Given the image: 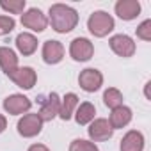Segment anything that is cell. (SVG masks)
<instances>
[{"mask_svg":"<svg viewBox=\"0 0 151 151\" xmlns=\"http://www.w3.org/2000/svg\"><path fill=\"white\" fill-rule=\"evenodd\" d=\"M50 23L52 29L59 34H66L71 32L78 23V13L73 7L66 6V4H53L50 7Z\"/></svg>","mask_w":151,"mask_h":151,"instance_id":"6da1fadb","label":"cell"},{"mask_svg":"<svg viewBox=\"0 0 151 151\" xmlns=\"http://www.w3.org/2000/svg\"><path fill=\"white\" fill-rule=\"evenodd\" d=\"M87 29L96 37H105L114 30V18L105 11H94L87 20Z\"/></svg>","mask_w":151,"mask_h":151,"instance_id":"7a4b0ae2","label":"cell"},{"mask_svg":"<svg viewBox=\"0 0 151 151\" xmlns=\"http://www.w3.org/2000/svg\"><path fill=\"white\" fill-rule=\"evenodd\" d=\"M18 133L25 139H30V137H36L41 133L43 130V121L37 114H25L20 121H18Z\"/></svg>","mask_w":151,"mask_h":151,"instance_id":"3957f363","label":"cell"},{"mask_svg":"<svg viewBox=\"0 0 151 151\" xmlns=\"http://www.w3.org/2000/svg\"><path fill=\"white\" fill-rule=\"evenodd\" d=\"M78 86L86 93H94L103 86V75L94 68H87L78 75Z\"/></svg>","mask_w":151,"mask_h":151,"instance_id":"277c9868","label":"cell"},{"mask_svg":"<svg viewBox=\"0 0 151 151\" xmlns=\"http://www.w3.org/2000/svg\"><path fill=\"white\" fill-rule=\"evenodd\" d=\"M93 53H94V46H93V43L87 37H77V39H73L71 45H69V55L75 60H78V62L89 60L93 57Z\"/></svg>","mask_w":151,"mask_h":151,"instance_id":"5b68a950","label":"cell"},{"mask_svg":"<svg viewBox=\"0 0 151 151\" xmlns=\"http://www.w3.org/2000/svg\"><path fill=\"white\" fill-rule=\"evenodd\" d=\"M22 25L34 30V32H43L48 25V18L43 14V11L32 7V9H29L22 14Z\"/></svg>","mask_w":151,"mask_h":151,"instance_id":"8992f818","label":"cell"},{"mask_svg":"<svg viewBox=\"0 0 151 151\" xmlns=\"http://www.w3.org/2000/svg\"><path fill=\"white\" fill-rule=\"evenodd\" d=\"M7 77L22 89H32L36 86V80H37V75L32 68L25 66V68H16L14 71H11Z\"/></svg>","mask_w":151,"mask_h":151,"instance_id":"52a82bcc","label":"cell"},{"mask_svg":"<svg viewBox=\"0 0 151 151\" xmlns=\"http://www.w3.org/2000/svg\"><path fill=\"white\" fill-rule=\"evenodd\" d=\"M110 48L116 55L119 57H132L135 53V43L130 36L126 34H117V36H112L110 37Z\"/></svg>","mask_w":151,"mask_h":151,"instance_id":"ba28073f","label":"cell"},{"mask_svg":"<svg viewBox=\"0 0 151 151\" xmlns=\"http://www.w3.org/2000/svg\"><path fill=\"white\" fill-rule=\"evenodd\" d=\"M87 133H89L91 140H94V142H101V140H109V139L114 135V130H112L109 119L100 117V119L91 121Z\"/></svg>","mask_w":151,"mask_h":151,"instance_id":"9c48e42d","label":"cell"},{"mask_svg":"<svg viewBox=\"0 0 151 151\" xmlns=\"http://www.w3.org/2000/svg\"><path fill=\"white\" fill-rule=\"evenodd\" d=\"M30 107H32V101L23 94H11L4 100V109L11 116H20L23 112H29Z\"/></svg>","mask_w":151,"mask_h":151,"instance_id":"30bf717a","label":"cell"},{"mask_svg":"<svg viewBox=\"0 0 151 151\" xmlns=\"http://www.w3.org/2000/svg\"><path fill=\"white\" fill-rule=\"evenodd\" d=\"M59 110H60V98H59L57 93H50V94L43 100L37 116H39L41 121L45 123V121H52L53 117H57V116H59Z\"/></svg>","mask_w":151,"mask_h":151,"instance_id":"8fae6325","label":"cell"},{"mask_svg":"<svg viewBox=\"0 0 151 151\" xmlns=\"http://www.w3.org/2000/svg\"><path fill=\"white\" fill-rule=\"evenodd\" d=\"M64 57V46L62 43L55 39H48L43 45V60L46 64H59Z\"/></svg>","mask_w":151,"mask_h":151,"instance_id":"7c38bea8","label":"cell"},{"mask_svg":"<svg viewBox=\"0 0 151 151\" xmlns=\"http://www.w3.org/2000/svg\"><path fill=\"white\" fill-rule=\"evenodd\" d=\"M140 13V4L137 2V0H119V2L116 4V14L121 18V20H133L137 18Z\"/></svg>","mask_w":151,"mask_h":151,"instance_id":"4fadbf2b","label":"cell"},{"mask_svg":"<svg viewBox=\"0 0 151 151\" xmlns=\"http://www.w3.org/2000/svg\"><path fill=\"white\" fill-rule=\"evenodd\" d=\"M121 151H142L144 149V135L137 130H130L121 139Z\"/></svg>","mask_w":151,"mask_h":151,"instance_id":"5bb4252c","label":"cell"},{"mask_svg":"<svg viewBox=\"0 0 151 151\" xmlns=\"http://www.w3.org/2000/svg\"><path fill=\"white\" fill-rule=\"evenodd\" d=\"M130 121H132V109H128V107H124V105H121V107L114 109V110H112V114H110V119H109V123H110L112 130L124 128Z\"/></svg>","mask_w":151,"mask_h":151,"instance_id":"9a60e30c","label":"cell"},{"mask_svg":"<svg viewBox=\"0 0 151 151\" xmlns=\"http://www.w3.org/2000/svg\"><path fill=\"white\" fill-rule=\"evenodd\" d=\"M77 107H78V96H77V94H75V93H68V94H64V98L60 100L59 117H60L62 121L71 119V116L75 114Z\"/></svg>","mask_w":151,"mask_h":151,"instance_id":"2e32d148","label":"cell"},{"mask_svg":"<svg viewBox=\"0 0 151 151\" xmlns=\"http://www.w3.org/2000/svg\"><path fill=\"white\" fill-rule=\"evenodd\" d=\"M16 48L22 55H32L37 50V39L29 32H22L16 37Z\"/></svg>","mask_w":151,"mask_h":151,"instance_id":"e0dca14e","label":"cell"},{"mask_svg":"<svg viewBox=\"0 0 151 151\" xmlns=\"http://www.w3.org/2000/svg\"><path fill=\"white\" fill-rule=\"evenodd\" d=\"M0 68L4 69L6 75H9L18 68V57L14 50H11L9 46H0Z\"/></svg>","mask_w":151,"mask_h":151,"instance_id":"ac0fdd59","label":"cell"},{"mask_svg":"<svg viewBox=\"0 0 151 151\" xmlns=\"http://www.w3.org/2000/svg\"><path fill=\"white\" fill-rule=\"evenodd\" d=\"M94 116H96V109L93 103L89 101H84L77 107V110H75V119H77L78 124H89L91 121H94Z\"/></svg>","mask_w":151,"mask_h":151,"instance_id":"d6986e66","label":"cell"},{"mask_svg":"<svg viewBox=\"0 0 151 151\" xmlns=\"http://www.w3.org/2000/svg\"><path fill=\"white\" fill-rule=\"evenodd\" d=\"M103 103L109 109H112V110L117 109V107H121L123 105V94H121V91L116 89V87H109L103 93Z\"/></svg>","mask_w":151,"mask_h":151,"instance_id":"ffe728a7","label":"cell"},{"mask_svg":"<svg viewBox=\"0 0 151 151\" xmlns=\"http://www.w3.org/2000/svg\"><path fill=\"white\" fill-rule=\"evenodd\" d=\"M0 7L4 11L11 13V14H22L25 11V0H2L0 2Z\"/></svg>","mask_w":151,"mask_h":151,"instance_id":"44dd1931","label":"cell"},{"mask_svg":"<svg viewBox=\"0 0 151 151\" xmlns=\"http://www.w3.org/2000/svg\"><path fill=\"white\" fill-rule=\"evenodd\" d=\"M69 151H98L96 144L91 140H84V139H75L69 144Z\"/></svg>","mask_w":151,"mask_h":151,"instance_id":"7402d4cb","label":"cell"},{"mask_svg":"<svg viewBox=\"0 0 151 151\" xmlns=\"http://www.w3.org/2000/svg\"><path fill=\"white\" fill-rule=\"evenodd\" d=\"M137 37H140L142 41H151V20H144L137 27Z\"/></svg>","mask_w":151,"mask_h":151,"instance_id":"603a6c76","label":"cell"},{"mask_svg":"<svg viewBox=\"0 0 151 151\" xmlns=\"http://www.w3.org/2000/svg\"><path fill=\"white\" fill-rule=\"evenodd\" d=\"M14 25H16V22H14V18H11V16H0V36H6V34H9L13 29H14Z\"/></svg>","mask_w":151,"mask_h":151,"instance_id":"cb8c5ba5","label":"cell"},{"mask_svg":"<svg viewBox=\"0 0 151 151\" xmlns=\"http://www.w3.org/2000/svg\"><path fill=\"white\" fill-rule=\"evenodd\" d=\"M29 151H50L45 144H32L30 147H29Z\"/></svg>","mask_w":151,"mask_h":151,"instance_id":"d4e9b609","label":"cell"},{"mask_svg":"<svg viewBox=\"0 0 151 151\" xmlns=\"http://www.w3.org/2000/svg\"><path fill=\"white\" fill-rule=\"evenodd\" d=\"M6 128H7V119H6L2 114H0V133H2Z\"/></svg>","mask_w":151,"mask_h":151,"instance_id":"484cf974","label":"cell"},{"mask_svg":"<svg viewBox=\"0 0 151 151\" xmlns=\"http://www.w3.org/2000/svg\"><path fill=\"white\" fill-rule=\"evenodd\" d=\"M149 86H151V84L147 82V84H146V89H144V93H146V98H147V100H149Z\"/></svg>","mask_w":151,"mask_h":151,"instance_id":"4316f807","label":"cell"}]
</instances>
